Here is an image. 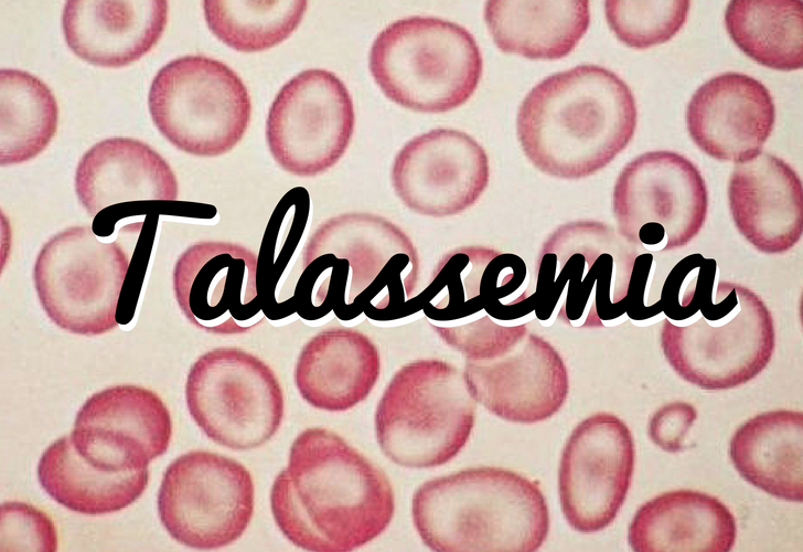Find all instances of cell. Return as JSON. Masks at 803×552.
Returning <instances> with one entry per match:
<instances>
[{
	"instance_id": "obj_1",
	"label": "cell",
	"mask_w": 803,
	"mask_h": 552,
	"mask_svg": "<svg viewBox=\"0 0 803 552\" xmlns=\"http://www.w3.org/2000/svg\"><path fill=\"white\" fill-rule=\"evenodd\" d=\"M270 508L296 546L347 552L386 530L395 499L383 470L336 433L310 427L291 444L288 464L272 482Z\"/></svg>"
},
{
	"instance_id": "obj_2",
	"label": "cell",
	"mask_w": 803,
	"mask_h": 552,
	"mask_svg": "<svg viewBox=\"0 0 803 552\" xmlns=\"http://www.w3.org/2000/svg\"><path fill=\"white\" fill-rule=\"evenodd\" d=\"M636 121L635 99L625 82L606 67L582 64L536 84L518 108L516 129L534 167L577 180L622 152Z\"/></svg>"
},
{
	"instance_id": "obj_3",
	"label": "cell",
	"mask_w": 803,
	"mask_h": 552,
	"mask_svg": "<svg viewBox=\"0 0 803 552\" xmlns=\"http://www.w3.org/2000/svg\"><path fill=\"white\" fill-rule=\"evenodd\" d=\"M424 544L439 552H533L545 542L549 512L528 478L500 467H474L430 479L411 500Z\"/></svg>"
},
{
	"instance_id": "obj_4",
	"label": "cell",
	"mask_w": 803,
	"mask_h": 552,
	"mask_svg": "<svg viewBox=\"0 0 803 552\" xmlns=\"http://www.w3.org/2000/svg\"><path fill=\"white\" fill-rule=\"evenodd\" d=\"M639 250L601 221L577 220L559 225L543 243L536 262L534 310L540 320L555 316L576 327H602L603 321L638 309L628 296Z\"/></svg>"
},
{
	"instance_id": "obj_5",
	"label": "cell",
	"mask_w": 803,
	"mask_h": 552,
	"mask_svg": "<svg viewBox=\"0 0 803 552\" xmlns=\"http://www.w3.org/2000/svg\"><path fill=\"white\" fill-rule=\"evenodd\" d=\"M774 325L751 289L721 280L713 298L687 318H665L661 347L672 369L703 390H728L749 382L769 364Z\"/></svg>"
},
{
	"instance_id": "obj_6",
	"label": "cell",
	"mask_w": 803,
	"mask_h": 552,
	"mask_svg": "<svg viewBox=\"0 0 803 552\" xmlns=\"http://www.w3.org/2000/svg\"><path fill=\"white\" fill-rule=\"evenodd\" d=\"M371 74L387 98L421 113H445L477 89L483 59L474 36L458 23L413 15L384 28L368 57Z\"/></svg>"
},
{
	"instance_id": "obj_7",
	"label": "cell",
	"mask_w": 803,
	"mask_h": 552,
	"mask_svg": "<svg viewBox=\"0 0 803 552\" xmlns=\"http://www.w3.org/2000/svg\"><path fill=\"white\" fill-rule=\"evenodd\" d=\"M477 402L463 372L438 359H420L395 372L375 411L383 454L408 468H431L456 457L475 423Z\"/></svg>"
},
{
	"instance_id": "obj_8",
	"label": "cell",
	"mask_w": 803,
	"mask_h": 552,
	"mask_svg": "<svg viewBox=\"0 0 803 552\" xmlns=\"http://www.w3.org/2000/svg\"><path fill=\"white\" fill-rule=\"evenodd\" d=\"M148 106L153 124L174 147L201 157L232 150L251 116L250 96L237 73L200 54L163 65L152 79Z\"/></svg>"
},
{
	"instance_id": "obj_9",
	"label": "cell",
	"mask_w": 803,
	"mask_h": 552,
	"mask_svg": "<svg viewBox=\"0 0 803 552\" xmlns=\"http://www.w3.org/2000/svg\"><path fill=\"white\" fill-rule=\"evenodd\" d=\"M130 258L117 241H101L89 225L67 227L40 250L33 282L46 316L82 336L115 329Z\"/></svg>"
},
{
	"instance_id": "obj_10",
	"label": "cell",
	"mask_w": 803,
	"mask_h": 552,
	"mask_svg": "<svg viewBox=\"0 0 803 552\" xmlns=\"http://www.w3.org/2000/svg\"><path fill=\"white\" fill-rule=\"evenodd\" d=\"M189 413L218 445L253 449L280 427L285 400L275 372L238 348H215L200 355L185 383Z\"/></svg>"
},
{
	"instance_id": "obj_11",
	"label": "cell",
	"mask_w": 803,
	"mask_h": 552,
	"mask_svg": "<svg viewBox=\"0 0 803 552\" xmlns=\"http://www.w3.org/2000/svg\"><path fill=\"white\" fill-rule=\"evenodd\" d=\"M618 234L651 252L687 245L700 232L708 191L698 168L681 153L644 152L620 171L612 194Z\"/></svg>"
},
{
	"instance_id": "obj_12",
	"label": "cell",
	"mask_w": 803,
	"mask_h": 552,
	"mask_svg": "<svg viewBox=\"0 0 803 552\" xmlns=\"http://www.w3.org/2000/svg\"><path fill=\"white\" fill-rule=\"evenodd\" d=\"M332 254L349 264L345 310L372 314L406 311L419 278V256L409 236L389 220L371 213H345L323 221L307 240L304 267ZM344 310V311H345Z\"/></svg>"
},
{
	"instance_id": "obj_13",
	"label": "cell",
	"mask_w": 803,
	"mask_h": 552,
	"mask_svg": "<svg viewBox=\"0 0 803 552\" xmlns=\"http://www.w3.org/2000/svg\"><path fill=\"white\" fill-rule=\"evenodd\" d=\"M248 469L233 458L192 450L165 469L158 513L168 533L196 550L224 548L242 537L254 513Z\"/></svg>"
},
{
	"instance_id": "obj_14",
	"label": "cell",
	"mask_w": 803,
	"mask_h": 552,
	"mask_svg": "<svg viewBox=\"0 0 803 552\" xmlns=\"http://www.w3.org/2000/svg\"><path fill=\"white\" fill-rule=\"evenodd\" d=\"M354 126V105L345 84L328 70L309 68L276 95L266 120V138L283 170L314 177L342 158Z\"/></svg>"
},
{
	"instance_id": "obj_15",
	"label": "cell",
	"mask_w": 803,
	"mask_h": 552,
	"mask_svg": "<svg viewBox=\"0 0 803 552\" xmlns=\"http://www.w3.org/2000/svg\"><path fill=\"white\" fill-rule=\"evenodd\" d=\"M533 293L518 255L467 245L441 257L429 285L413 301L424 306L432 328L489 320L517 325L534 311Z\"/></svg>"
},
{
	"instance_id": "obj_16",
	"label": "cell",
	"mask_w": 803,
	"mask_h": 552,
	"mask_svg": "<svg viewBox=\"0 0 803 552\" xmlns=\"http://www.w3.org/2000/svg\"><path fill=\"white\" fill-rule=\"evenodd\" d=\"M630 428L618 416L596 413L570 433L558 469L561 512L580 533L603 530L615 519L634 467Z\"/></svg>"
},
{
	"instance_id": "obj_17",
	"label": "cell",
	"mask_w": 803,
	"mask_h": 552,
	"mask_svg": "<svg viewBox=\"0 0 803 552\" xmlns=\"http://www.w3.org/2000/svg\"><path fill=\"white\" fill-rule=\"evenodd\" d=\"M172 284L183 315L206 332L244 333L265 317L257 255L240 244L203 241L189 246L174 265Z\"/></svg>"
},
{
	"instance_id": "obj_18",
	"label": "cell",
	"mask_w": 803,
	"mask_h": 552,
	"mask_svg": "<svg viewBox=\"0 0 803 552\" xmlns=\"http://www.w3.org/2000/svg\"><path fill=\"white\" fill-rule=\"evenodd\" d=\"M171 435V415L164 402L153 391L130 384L89 396L69 434L88 463L113 473L148 468L167 452Z\"/></svg>"
},
{
	"instance_id": "obj_19",
	"label": "cell",
	"mask_w": 803,
	"mask_h": 552,
	"mask_svg": "<svg viewBox=\"0 0 803 552\" xmlns=\"http://www.w3.org/2000/svg\"><path fill=\"white\" fill-rule=\"evenodd\" d=\"M390 179L397 197L414 212L454 215L472 206L485 191L489 158L470 135L437 128L404 145L394 159Z\"/></svg>"
},
{
	"instance_id": "obj_20",
	"label": "cell",
	"mask_w": 803,
	"mask_h": 552,
	"mask_svg": "<svg viewBox=\"0 0 803 552\" xmlns=\"http://www.w3.org/2000/svg\"><path fill=\"white\" fill-rule=\"evenodd\" d=\"M463 376L477 403L515 423L552 417L569 391L563 358L548 341L529 331L494 357L467 361Z\"/></svg>"
},
{
	"instance_id": "obj_21",
	"label": "cell",
	"mask_w": 803,
	"mask_h": 552,
	"mask_svg": "<svg viewBox=\"0 0 803 552\" xmlns=\"http://www.w3.org/2000/svg\"><path fill=\"white\" fill-rule=\"evenodd\" d=\"M774 121L769 89L757 78L736 72L705 82L686 109L687 130L696 146L711 158L735 163L761 152Z\"/></svg>"
},
{
	"instance_id": "obj_22",
	"label": "cell",
	"mask_w": 803,
	"mask_h": 552,
	"mask_svg": "<svg viewBox=\"0 0 803 552\" xmlns=\"http://www.w3.org/2000/svg\"><path fill=\"white\" fill-rule=\"evenodd\" d=\"M737 230L758 251L791 250L803 232V188L797 173L769 152L737 163L728 185Z\"/></svg>"
},
{
	"instance_id": "obj_23",
	"label": "cell",
	"mask_w": 803,
	"mask_h": 552,
	"mask_svg": "<svg viewBox=\"0 0 803 552\" xmlns=\"http://www.w3.org/2000/svg\"><path fill=\"white\" fill-rule=\"evenodd\" d=\"M165 0H68L62 13L67 46L103 67L127 66L148 54L168 23Z\"/></svg>"
},
{
	"instance_id": "obj_24",
	"label": "cell",
	"mask_w": 803,
	"mask_h": 552,
	"mask_svg": "<svg viewBox=\"0 0 803 552\" xmlns=\"http://www.w3.org/2000/svg\"><path fill=\"white\" fill-rule=\"evenodd\" d=\"M75 192L89 216L125 203L176 201L179 184L165 161L149 145L114 137L90 147L75 171Z\"/></svg>"
},
{
	"instance_id": "obj_25",
	"label": "cell",
	"mask_w": 803,
	"mask_h": 552,
	"mask_svg": "<svg viewBox=\"0 0 803 552\" xmlns=\"http://www.w3.org/2000/svg\"><path fill=\"white\" fill-rule=\"evenodd\" d=\"M737 537L736 519L718 498L679 489L644 502L629 526L636 552H728Z\"/></svg>"
},
{
	"instance_id": "obj_26",
	"label": "cell",
	"mask_w": 803,
	"mask_h": 552,
	"mask_svg": "<svg viewBox=\"0 0 803 552\" xmlns=\"http://www.w3.org/2000/svg\"><path fill=\"white\" fill-rule=\"evenodd\" d=\"M381 372L377 347L364 333L349 328H329L302 348L295 368L301 397L311 406L346 411L364 401Z\"/></svg>"
},
{
	"instance_id": "obj_27",
	"label": "cell",
	"mask_w": 803,
	"mask_h": 552,
	"mask_svg": "<svg viewBox=\"0 0 803 552\" xmlns=\"http://www.w3.org/2000/svg\"><path fill=\"white\" fill-rule=\"evenodd\" d=\"M729 456L752 486L786 501H803V413L758 414L734 433Z\"/></svg>"
},
{
	"instance_id": "obj_28",
	"label": "cell",
	"mask_w": 803,
	"mask_h": 552,
	"mask_svg": "<svg viewBox=\"0 0 803 552\" xmlns=\"http://www.w3.org/2000/svg\"><path fill=\"white\" fill-rule=\"evenodd\" d=\"M484 20L495 45L532 60H558L579 43L590 24L588 0L488 1Z\"/></svg>"
},
{
	"instance_id": "obj_29",
	"label": "cell",
	"mask_w": 803,
	"mask_h": 552,
	"mask_svg": "<svg viewBox=\"0 0 803 552\" xmlns=\"http://www.w3.org/2000/svg\"><path fill=\"white\" fill-rule=\"evenodd\" d=\"M44 491L66 509L87 516L122 510L146 490L148 468L106 471L88 463L74 447L71 436L53 442L38 464Z\"/></svg>"
},
{
	"instance_id": "obj_30",
	"label": "cell",
	"mask_w": 803,
	"mask_h": 552,
	"mask_svg": "<svg viewBox=\"0 0 803 552\" xmlns=\"http://www.w3.org/2000/svg\"><path fill=\"white\" fill-rule=\"evenodd\" d=\"M725 25L735 44L760 65L785 72L802 68L801 0H732Z\"/></svg>"
},
{
	"instance_id": "obj_31",
	"label": "cell",
	"mask_w": 803,
	"mask_h": 552,
	"mask_svg": "<svg viewBox=\"0 0 803 552\" xmlns=\"http://www.w3.org/2000/svg\"><path fill=\"white\" fill-rule=\"evenodd\" d=\"M58 107L50 87L17 68L0 71V164L29 161L51 142Z\"/></svg>"
},
{
	"instance_id": "obj_32",
	"label": "cell",
	"mask_w": 803,
	"mask_h": 552,
	"mask_svg": "<svg viewBox=\"0 0 803 552\" xmlns=\"http://www.w3.org/2000/svg\"><path fill=\"white\" fill-rule=\"evenodd\" d=\"M211 32L238 52H260L287 40L299 26L308 1L204 0Z\"/></svg>"
},
{
	"instance_id": "obj_33",
	"label": "cell",
	"mask_w": 803,
	"mask_h": 552,
	"mask_svg": "<svg viewBox=\"0 0 803 552\" xmlns=\"http://www.w3.org/2000/svg\"><path fill=\"white\" fill-rule=\"evenodd\" d=\"M310 194L303 187L289 190L277 203L266 226L257 255V290L264 312L275 314L293 310L291 299L278 302L276 287L297 250L310 215Z\"/></svg>"
},
{
	"instance_id": "obj_34",
	"label": "cell",
	"mask_w": 803,
	"mask_h": 552,
	"mask_svg": "<svg viewBox=\"0 0 803 552\" xmlns=\"http://www.w3.org/2000/svg\"><path fill=\"white\" fill-rule=\"evenodd\" d=\"M690 1H604L609 28L627 46L644 50L670 41L685 24Z\"/></svg>"
},
{
	"instance_id": "obj_35",
	"label": "cell",
	"mask_w": 803,
	"mask_h": 552,
	"mask_svg": "<svg viewBox=\"0 0 803 552\" xmlns=\"http://www.w3.org/2000/svg\"><path fill=\"white\" fill-rule=\"evenodd\" d=\"M717 274L715 258L694 253L682 258L668 273L657 300L666 318L689 317L714 295Z\"/></svg>"
},
{
	"instance_id": "obj_36",
	"label": "cell",
	"mask_w": 803,
	"mask_h": 552,
	"mask_svg": "<svg viewBox=\"0 0 803 552\" xmlns=\"http://www.w3.org/2000/svg\"><path fill=\"white\" fill-rule=\"evenodd\" d=\"M1 551H56L57 535L50 517L32 505H1Z\"/></svg>"
},
{
	"instance_id": "obj_37",
	"label": "cell",
	"mask_w": 803,
	"mask_h": 552,
	"mask_svg": "<svg viewBox=\"0 0 803 552\" xmlns=\"http://www.w3.org/2000/svg\"><path fill=\"white\" fill-rule=\"evenodd\" d=\"M697 418L696 408L686 402H672L659 408L651 417L649 435L652 442L667 453L684 449V439Z\"/></svg>"
}]
</instances>
